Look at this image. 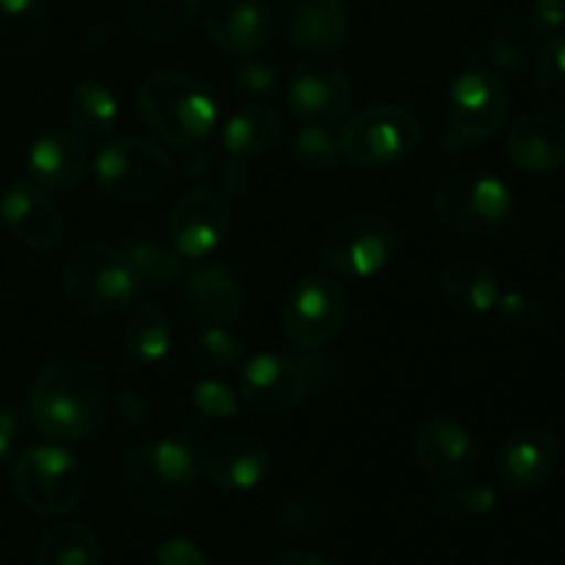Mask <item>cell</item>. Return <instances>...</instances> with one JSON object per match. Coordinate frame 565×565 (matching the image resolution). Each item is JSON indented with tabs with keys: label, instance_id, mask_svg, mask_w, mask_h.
I'll return each mask as SVG.
<instances>
[{
	"label": "cell",
	"instance_id": "40",
	"mask_svg": "<svg viewBox=\"0 0 565 565\" xmlns=\"http://www.w3.org/2000/svg\"><path fill=\"white\" fill-rule=\"evenodd\" d=\"M274 66L265 64V61H246V64L237 66L235 72V88L241 94H246L248 99H263L274 92Z\"/></svg>",
	"mask_w": 565,
	"mask_h": 565
},
{
	"label": "cell",
	"instance_id": "17",
	"mask_svg": "<svg viewBox=\"0 0 565 565\" xmlns=\"http://www.w3.org/2000/svg\"><path fill=\"white\" fill-rule=\"evenodd\" d=\"M0 221L17 243L36 252L58 246L64 237V215L58 204L33 182H14L0 196Z\"/></svg>",
	"mask_w": 565,
	"mask_h": 565
},
{
	"label": "cell",
	"instance_id": "34",
	"mask_svg": "<svg viewBox=\"0 0 565 565\" xmlns=\"http://www.w3.org/2000/svg\"><path fill=\"white\" fill-rule=\"evenodd\" d=\"M292 160L307 174H331L340 166V147L337 138L331 136L329 127L301 125L296 138H292Z\"/></svg>",
	"mask_w": 565,
	"mask_h": 565
},
{
	"label": "cell",
	"instance_id": "12",
	"mask_svg": "<svg viewBox=\"0 0 565 565\" xmlns=\"http://www.w3.org/2000/svg\"><path fill=\"white\" fill-rule=\"evenodd\" d=\"M287 105L303 125H337L351 105L348 72L331 55H309L298 61L287 77Z\"/></svg>",
	"mask_w": 565,
	"mask_h": 565
},
{
	"label": "cell",
	"instance_id": "35",
	"mask_svg": "<svg viewBox=\"0 0 565 565\" xmlns=\"http://www.w3.org/2000/svg\"><path fill=\"white\" fill-rule=\"evenodd\" d=\"M191 356L202 370L218 373L243 356V342L226 326H202L191 342Z\"/></svg>",
	"mask_w": 565,
	"mask_h": 565
},
{
	"label": "cell",
	"instance_id": "21",
	"mask_svg": "<svg viewBox=\"0 0 565 565\" xmlns=\"http://www.w3.org/2000/svg\"><path fill=\"white\" fill-rule=\"evenodd\" d=\"M270 469V452L263 439L252 434H226L204 452L202 472L224 491H252Z\"/></svg>",
	"mask_w": 565,
	"mask_h": 565
},
{
	"label": "cell",
	"instance_id": "7",
	"mask_svg": "<svg viewBox=\"0 0 565 565\" xmlns=\"http://www.w3.org/2000/svg\"><path fill=\"white\" fill-rule=\"evenodd\" d=\"M11 478L22 505L47 519L70 513L86 491V469L58 445H39L22 452Z\"/></svg>",
	"mask_w": 565,
	"mask_h": 565
},
{
	"label": "cell",
	"instance_id": "20",
	"mask_svg": "<svg viewBox=\"0 0 565 565\" xmlns=\"http://www.w3.org/2000/svg\"><path fill=\"white\" fill-rule=\"evenodd\" d=\"M276 28L290 47L323 53L348 36V9L342 0H281Z\"/></svg>",
	"mask_w": 565,
	"mask_h": 565
},
{
	"label": "cell",
	"instance_id": "25",
	"mask_svg": "<svg viewBox=\"0 0 565 565\" xmlns=\"http://www.w3.org/2000/svg\"><path fill=\"white\" fill-rule=\"evenodd\" d=\"M281 132H285V119L279 110L265 103H248L226 121L221 143L230 158L248 160L274 149Z\"/></svg>",
	"mask_w": 565,
	"mask_h": 565
},
{
	"label": "cell",
	"instance_id": "31",
	"mask_svg": "<svg viewBox=\"0 0 565 565\" xmlns=\"http://www.w3.org/2000/svg\"><path fill=\"white\" fill-rule=\"evenodd\" d=\"M539 36L541 31L530 17L527 20H505L486 39V55L491 58V64L502 66V70H522L533 58Z\"/></svg>",
	"mask_w": 565,
	"mask_h": 565
},
{
	"label": "cell",
	"instance_id": "14",
	"mask_svg": "<svg viewBox=\"0 0 565 565\" xmlns=\"http://www.w3.org/2000/svg\"><path fill=\"white\" fill-rule=\"evenodd\" d=\"M237 392L257 414L285 417L301 406L307 384H303L296 359L279 356V353H257L243 364Z\"/></svg>",
	"mask_w": 565,
	"mask_h": 565
},
{
	"label": "cell",
	"instance_id": "11",
	"mask_svg": "<svg viewBox=\"0 0 565 565\" xmlns=\"http://www.w3.org/2000/svg\"><path fill=\"white\" fill-rule=\"evenodd\" d=\"M511 94L502 77L483 64H469L447 97V132L456 143L486 141L505 127Z\"/></svg>",
	"mask_w": 565,
	"mask_h": 565
},
{
	"label": "cell",
	"instance_id": "15",
	"mask_svg": "<svg viewBox=\"0 0 565 565\" xmlns=\"http://www.w3.org/2000/svg\"><path fill=\"white\" fill-rule=\"evenodd\" d=\"M230 230V204L218 191L196 188L177 199L169 215L171 243L185 259H204L221 246Z\"/></svg>",
	"mask_w": 565,
	"mask_h": 565
},
{
	"label": "cell",
	"instance_id": "44",
	"mask_svg": "<svg viewBox=\"0 0 565 565\" xmlns=\"http://www.w3.org/2000/svg\"><path fill=\"white\" fill-rule=\"evenodd\" d=\"M530 20L541 33L563 31L565 28V0H533Z\"/></svg>",
	"mask_w": 565,
	"mask_h": 565
},
{
	"label": "cell",
	"instance_id": "1",
	"mask_svg": "<svg viewBox=\"0 0 565 565\" xmlns=\"http://www.w3.org/2000/svg\"><path fill=\"white\" fill-rule=\"evenodd\" d=\"M28 414L50 439H86L108 414V379L86 356L55 359L33 379Z\"/></svg>",
	"mask_w": 565,
	"mask_h": 565
},
{
	"label": "cell",
	"instance_id": "47",
	"mask_svg": "<svg viewBox=\"0 0 565 565\" xmlns=\"http://www.w3.org/2000/svg\"><path fill=\"white\" fill-rule=\"evenodd\" d=\"M268 565H329L318 552H309V550H287L279 552Z\"/></svg>",
	"mask_w": 565,
	"mask_h": 565
},
{
	"label": "cell",
	"instance_id": "2",
	"mask_svg": "<svg viewBox=\"0 0 565 565\" xmlns=\"http://www.w3.org/2000/svg\"><path fill=\"white\" fill-rule=\"evenodd\" d=\"M125 500L147 516H180L196 497L199 467L193 445L182 436L136 447L119 472Z\"/></svg>",
	"mask_w": 565,
	"mask_h": 565
},
{
	"label": "cell",
	"instance_id": "33",
	"mask_svg": "<svg viewBox=\"0 0 565 565\" xmlns=\"http://www.w3.org/2000/svg\"><path fill=\"white\" fill-rule=\"evenodd\" d=\"M535 86L546 110L565 119V33L552 36L535 58Z\"/></svg>",
	"mask_w": 565,
	"mask_h": 565
},
{
	"label": "cell",
	"instance_id": "37",
	"mask_svg": "<svg viewBox=\"0 0 565 565\" xmlns=\"http://www.w3.org/2000/svg\"><path fill=\"white\" fill-rule=\"evenodd\" d=\"M279 527L290 535H312L329 524V508L318 497L298 494L279 508Z\"/></svg>",
	"mask_w": 565,
	"mask_h": 565
},
{
	"label": "cell",
	"instance_id": "29",
	"mask_svg": "<svg viewBox=\"0 0 565 565\" xmlns=\"http://www.w3.org/2000/svg\"><path fill=\"white\" fill-rule=\"evenodd\" d=\"M33 565H99V541L86 524L61 522L36 546Z\"/></svg>",
	"mask_w": 565,
	"mask_h": 565
},
{
	"label": "cell",
	"instance_id": "22",
	"mask_svg": "<svg viewBox=\"0 0 565 565\" xmlns=\"http://www.w3.org/2000/svg\"><path fill=\"white\" fill-rule=\"evenodd\" d=\"M508 158L527 174H552L565 163V125L550 110H530L508 132Z\"/></svg>",
	"mask_w": 565,
	"mask_h": 565
},
{
	"label": "cell",
	"instance_id": "10",
	"mask_svg": "<svg viewBox=\"0 0 565 565\" xmlns=\"http://www.w3.org/2000/svg\"><path fill=\"white\" fill-rule=\"evenodd\" d=\"M401 246V235L375 213H353L337 221L320 243L326 268L348 279H367L384 270Z\"/></svg>",
	"mask_w": 565,
	"mask_h": 565
},
{
	"label": "cell",
	"instance_id": "5",
	"mask_svg": "<svg viewBox=\"0 0 565 565\" xmlns=\"http://www.w3.org/2000/svg\"><path fill=\"white\" fill-rule=\"evenodd\" d=\"M94 180L110 202L141 204L171 185L174 160L147 138H114L94 158Z\"/></svg>",
	"mask_w": 565,
	"mask_h": 565
},
{
	"label": "cell",
	"instance_id": "41",
	"mask_svg": "<svg viewBox=\"0 0 565 565\" xmlns=\"http://www.w3.org/2000/svg\"><path fill=\"white\" fill-rule=\"evenodd\" d=\"M296 364L301 370L307 390H331L334 379L340 375V364L329 353L326 356L323 353H307V356H298Z\"/></svg>",
	"mask_w": 565,
	"mask_h": 565
},
{
	"label": "cell",
	"instance_id": "36",
	"mask_svg": "<svg viewBox=\"0 0 565 565\" xmlns=\"http://www.w3.org/2000/svg\"><path fill=\"white\" fill-rule=\"evenodd\" d=\"M439 513L456 522H472V519L489 516L497 508V494L489 486H456L436 500Z\"/></svg>",
	"mask_w": 565,
	"mask_h": 565
},
{
	"label": "cell",
	"instance_id": "48",
	"mask_svg": "<svg viewBox=\"0 0 565 565\" xmlns=\"http://www.w3.org/2000/svg\"><path fill=\"white\" fill-rule=\"evenodd\" d=\"M535 565H546V563H535Z\"/></svg>",
	"mask_w": 565,
	"mask_h": 565
},
{
	"label": "cell",
	"instance_id": "42",
	"mask_svg": "<svg viewBox=\"0 0 565 565\" xmlns=\"http://www.w3.org/2000/svg\"><path fill=\"white\" fill-rule=\"evenodd\" d=\"M154 561H158V565H213L202 552V546L196 541L185 539V535H174V539L163 541L154 550Z\"/></svg>",
	"mask_w": 565,
	"mask_h": 565
},
{
	"label": "cell",
	"instance_id": "38",
	"mask_svg": "<svg viewBox=\"0 0 565 565\" xmlns=\"http://www.w3.org/2000/svg\"><path fill=\"white\" fill-rule=\"evenodd\" d=\"M494 312H500L502 323L508 329H516V331H533L544 323L546 318V309L539 298L527 296V292H505L500 296L497 301Z\"/></svg>",
	"mask_w": 565,
	"mask_h": 565
},
{
	"label": "cell",
	"instance_id": "30",
	"mask_svg": "<svg viewBox=\"0 0 565 565\" xmlns=\"http://www.w3.org/2000/svg\"><path fill=\"white\" fill-rule=\"evenodd\" d=\"M125 345L141 364H158L171 348L169 315L158 303H141L130 312L125 326Z\"/></svg>",
	"mask_w": 565,
	"mask_h": 565
},
{
	"label": "cell",
	"instance_id": "9",
	"mask_svg": "<svg viewBox=\"0 0 565 565\" xmlns=\"http://www.w3.org/2000/svg\"><path fill=\"white\" fill-rule=\"evenodd\" d=\"M351 301L340 281L323 274H309L292 285L281 303V326L292 345L318 351L342 334Z\"/></svg>",
	"mask_w": 565,
	"mask_h": 565
},
{
	"label": "cell",
	"instance_id": "39",
	"mask_svg": "<svg viewBox=\"0 0 565 565\" xmlns=\"http://www.w3.org/2000/svg\"><path fill=\"white\" fill-rule=\"evenodd\" d=\"M191 401L204 417L213 419H230L237 412V395L230 384L218 379H202L196 381L191 392Z\"/></svg>",
	"mask_w": 565,
	"mask_h": 565
},
{
	"label": "cell",
	"instance_id": "16",
	"mask_svg": "<svg viewBox=\"0 0 565 565\" xmlns=\"http://www.w3.org/2000/svg\"><path fill=\"white\" fill-rule=\"evenodd\" d=\"M414 458L434 480H463L480 463V445L472 430L450 417H434L414 436Z\"/></svg>",
	"mask_w": 565,
	"mask_h": 565
},
{
	"label": "cell",
	"instance_id": "28",
	"mask_svg": "<svg viewBox=\"0 0 565 565\" xmlns=\"http://www.w3.org/2000/svg\"><path fill=\"white\" fill-rule=\"evenodd\" d=\"M66 119L81 138H99L116 127L119 103L105 83L81 81L66 97Z\"/></svg>",
	"mask_w": 565,
	"mask_h": 565
},
{
	"label": "cell",
	"instance_id": "8",
	"mask_svg": "<svg viewBox=\"0 0 565 565\" xmlns=\"http://www.w3.org/2000/svg\"><path fill=\"white\" fill-rule=\"evenodd\" d=\"M434 213L441 224L463 235H489L513 215V191L489 171H463L441 182Z\"/></svg>",
	"mask_w": 565,
	"mask_h": 565
},
{
	"label": "cell",
	"instance_id": "3",
	"mask_svg": "<svg viewBox=\"0 0 565 565\" xmlns=\"http://www.w3.org/2000/svg\"><path fill=\"white\" fill-rule=\"evenodd\" d=\"M143 125L174 147H204L218 125V108L199 77L180 70H158L138 88Z\"/></svg>",
	"mask_w": 565,
	"mask_h": 565
},
{
	"label": "cell",
	"instance_id": "43",
	"mask_svg": "<svg viewBox=\"0 0 565 565\" xmlns=\"http://www.w3.org/2000/svg\"><path fill=\"white\" fill-rule=\"evenodd\" d=\"M248 185H252V180H248V169H246V160H237V158H230L224 166H221L218 171V188H221V196H230V199H241L248 193Z\"/></svg>",
	"mask_w": 565,
	"mask_h": 565
},
{
	"label": "cell",
	"instance_id": "27",
	"mask_svg": "<svg viewBox=\"0 0 565 565\" xmlns=\"http://www.w3.org/2000/svg\"><path fill=\"white\" fill-rule=\"evenodd\" d=\"M202 11V0H127V17L149 44H174Z\"/></svg>",
	"mask_w": 565,
	"mask_h": 565
},
{
	"label": "cell",
	"instance_id": "26",
	"mask_svg": "<svg viewBox=\"0 0 565 565\" xmlns=\"http://www.w3.org/2000/svg\"><path fill=\"white\" fill-rule=\"evenodd\" d=\"M47 33L44 0H0V58H31L44 47Z\"/></svg>",
	"mask_w": 565,
	"mask_h": 565
},
{
	"label": "cell",
	"instance_id": "13",
	"mask_svg": "<svg viewBox=\"0 0 565 565\" xmlns=\"http://www.w3.org/2000/svg\"><path fill=\"white\" fill-rule=\"evenodd\" d=\"M202 25L210 42L232 58H254L276 31L270 0H207Z\"/></svg>",
	"mask_w": 565,
	"mask_h": 565
},
{
	"label": "cell",
	"instance_id": "19",
	"mask_svg": "<svg viewBox=\"0 0 565 565\" xmlns=\"http://www.w3.org/2000/svg\"><path fill=\"white\" fill-rule=\"evenodd\" d=\"M243 285L235 270L221 263H204L182 276V307L202 326H230L243 315Z\"/></svg>",
	"mask_w": 565,
	"mask_h": 565
},
{
	"label": "cell",
	"instance_id": "4",
	"mask_svg": "<svg viewBox=\"0 0 565 565\" xmlns=\"http://www.w3.org/2000/svg\"><path fill=\"white\" fill-rule=\"evenodd\" d=\"M64 296L86 318H114L127 312L143 290L132 259L108 243H81L64 263Z\"/></svg>",
	"mask_w": 565,
	"mask_h": 565
},
{
	"label": "cell",
	"instance_id": "18",
	"mask_svg": "<svg viewBox=\"0 0 565 565\" xmlns=\"http://www.w3.org/2000/svg\"><path fill=\"white\" fill-rule=\"evenodd\" d=\"M563 445L550 428H524L508 436L497 456V478L511 491H533L555 475Z\"/></svg>",
	"mask_w": 565,
	"mask_h": 565
},
{
	"label": "cell",
	"instance_id": "24",
	"mask_svg": "<svg viewBox=\"0 0 565 565\" xmlns=\"http://www.w3.org/2000/svg\"><path fill=\"white\" fill-rule=\"evenodd\" d=\"M441 298L452 312L463 315V318H480V315L494 312L497 301H500V281H497L494 270L486 263L475 257L452 259L445 270H441L439 281Z\"/></svg>",
	"mask_w": 565,
	"mask_h": 565
},
{
	"label": "cell",
	"instance_id": "45",
	"mask_svg": "<svg viewBox=\"0 0 565 565\" xmlns=\"http://www.w3.org/2000/svg\"><path fill=\"white\" fill-rule=\"evenodd\" d=\"M20 434H22L20 414H17L11 406H0V467L14 456Z\"/></svg>",
	"mask_w": 565,
	"mask_h": 565
},
{
	"label": "cell",
	"instance_id": "6",
	"mask_svg": "<svg viewBox=\"0 0 565 565\" xmlns=\"http://www.w3.org/2000/svg\"><path fill=\"white\" fill-rule=\"evenodd\" d=\"M419 143V119L403 105L379 103L356 110L337 136L340 158L362 169L406 160Z\"/></svg>",
	"mask_w": 565,
	"mask_h": 565
},
{
	"label": "cell",
	"instance_id": "32",
	"mask_svg": "<svg viewBox=\"0 0 565 565\" xmlns=\"http://www.w3.org/2000/svg\"><path fill=\"white\" fill-rule=\"evenodd\" d=\"M127 257L132 259L136 270L141 274L143 285L149 287H169L182 281L185 276V257L177 248L163 246L158 241H132L127 246Z\"/></svg>",
	"mask_w": 565,
	"mask_h": 565
},
{
	"label": "cell",
	"instance_id": "23",
	"mask_svg": "<svg viewBox=\"0 0 565 565\" xmlns=\"http://www.w3.org/2000/svg\"><path fill=\"white\" fill-rule=\"evenodd\" d=\"M25 166L39 185L66 191V188L81 185L83 177H86V143H83V138L77 132L44 130L42 136L33 138Z\"/></svg>",
	"mask_w": 565,
	"mask_h": 565
},
{
	"label": "cell",
	"instance_id": "46",
	"mask_svg": "<svg viewBox=\"0 0 565 565\" xmlns=\"http://www.w3.org/2000/svg\"><path fill=\"white\" fill-rule=\"evenodd\" d=\"M185 171L193 180H207L210 174H215V160L207 152V143L204 147L185 149Z\"/></svg>",
	"mask_w": 565,
	"mask_h": 565
}]
</instances>
